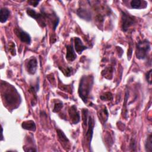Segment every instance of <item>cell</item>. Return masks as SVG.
<instances>
[{"label": "cell", "mask_w": 152, "mask_h": 152, "mask_svg": "<svg viewBox=\"0 0 152 152\" xmlns=\"http://www.w3.org/2000/svg\"><path fill=\"white\" fill-rule=\"evenodd\" d=\"M93 83V77L91 75L83 76L80 80L78 87V94L84 103L87 102Z\"/></svg>", "instance_id": "obj_1"}, {"label": "cell", "mask_w": 152, "mask_h": 152, "mask_svg": "<svg viewBox=\"0 0 152 152\" xmlns=\"http://www.w3.org/2000/svg\"><path fill=\"white\" fill-rule=\"evenodd\" d=\"M150 50V43L147 40H143L138 42L137 45L136 56L139 59H144Z\"/></svg>", "instance_id": "obj_2"}, {"label": "cell", "mask_w": 152, "mask_h": 152, "mask_svg": "<svg viewBox=\"0 0 152 152\" xmlns=\"http://www.w3.org/2000/svg\"><path fill=\"white\" fill-rule=\"evenodd\" d=\"M18 97L19 94L14 87L12 90H11V88H10V90L5 91L4 94V98L5 101L8 104L11 105L14 104L17 102L18 100Z\"/></svg>", "instance_id": "obj_3"}, {"label": "cell", "mask_w": 152, "mask_h": 152, "mask_svg": "<svg viewBox=\"0 0 152 152\" xmlns=\"http://www.w3.org/2000/svg\"><path fill=\"white\" fill-rule=\"evenodd\" d=\"M122 29L124 31H126L128 30V28L134 23L135 18L134 17L122 11Z\"/></svg>", "instance_id": "obj_4"}, {"label": "cell", "mask_w": 152, "mask_h": 152, "mask_svg": "<svg viewBox=\"0 0 152 152\" xmlns=\"http://www.w3.org/2000/svg\"><path fill=\"white\" fill-rule=\"evenodd\" d=\"M87 126V132L86 134V137L87 140L88 141V143L90 144L91 141L92 137H93V129H94V119L91 116V115L88 116Z\"/></svg>", "instance_id": "obj_5"}, {"label": "cell", "mask_w": 152, "mask_h": 152, "mask_svg": "<svg viewBox=\"0 0 152 152\" xmlns=\"http://www.w3.org/2000/svg\"><path fill=\"white\" fill-rule=\"evenodd\" d=\"M69 115L72 122L74 124H77L80 120V115L78 112L75 106H72L69 109Z\"/></svg>", "instance_id": "obj_6"}, {"label": "cell", "mask_w": 152, "mask_h": 152, "mask_svg": "<svg viewBox=\"0 0 152 152\" xmlns=\"http://www.w3.org/2000/svg\"><path fill=\"white\" fill-rule=\"evenodd\" d=\"M37 68V61L36 58L30 59L27 64V69L30 74H34Z\"/></svg>", "instance_id": "obj_7"}, {"label": "cell", "mask_w": 152, "mask_h": 152, "mask_svg": "<svg viewBox=\"0 0 152 152\" xmlns=\"http://www.w3.org/2000/svg\"><path fill=\"white\" fill-rule=\"evenodd\" d=\"M17 34L20 40L23 42L26 43L27 44H30L31 42V37L30 36L26 31H23L20 29L16 31Z\"/></svg>", "instance_id": "obj_8"}, {"label": "cell", "mask_w": 152, "mask_h": 152, "mask_svg": "<svg viewBox=\"0 0 152 152\" xmlns=\"http://www.w3.org/2000/svg\"><path fill=\"white\" fill-rule=\"evenodd\" d=\"M27 13L29 16H30L31 17H32L34 19H35L36 20H37L39 23L42 24L43 26H45V24L43 21V20L42 19V15L36 12L34 10H33L31 8L27 9Z\"/></svg>", "instance_id": "obj_9"}, {"label": "cell", "mask_w": 152, "mask_h": 152, "mask_svg": "<svg viewBox=\"0 0 152 152\" xmlns=\"http://www.w3.org/2000/svg\"><path fill=\"white\" fill-rule=\"evenodd\" d=\"M66 59L69 61H72L75 60L77 58V55L74 52L72 45H66Z\"/></svg>", "instance_id": "obj_10"}, {"label": "cell", "mask_w": 152, "mask_h": 152, "mask_svg": "<svg viewBox=\"0 0 152 152\" xmlns=\"http://www.w3.org/2000/svg\"><path fill=\"white\" fill-rule=\"evenodd\" d=\"M87 48L85 46L79 37L75 38V49L78 54H81Z\"/></svg>", "instance_id": "obj_11"}, {"label": "cell", "mask_w": 152, "mask_h": 152, "mask_svg": "<svg viewBox=\"0 0 152 152\" xmlns=\"http://www.w3.org/2000/svg\"><path fill=\"white\" fill-rule=\"evenodd\" d=\"M21 126L24 129L26 130H28L31 131H34L36 130V124L32 120L24 121L22 123Z\"/></svg>", "instance_id": "obj_12"}, {"label": "cell", "mask_w": 152, "mask_h": 152, "mask_svg": "<svg viewBox=\"0 0 152 152\" xmlns=\"http://www.w3.org/2000/svg\"><path fill=\"white\" fill-rule=\"evenodd\" d=\"M10 11L7 8H2L0 11V21L1 23H4L6 22L10 16Z\"/></svg>", "instance_id": "obj_13"}, {"label": "cell", "mask_w": 152, "mask_h": 152, "mask_svg": "<svg viewBox=\"0 0 152 152\" xmlns=\"http://www.w3.org/2000/svg\"><path fill=\"white\" fill-rule=\"evenodd\" d=\"M77 14L81 18H82L84 20H91L90 13L88 11H87L84 9L78 10L77 11Z\"/></svg>", "instance_id": "obj_14"}, {"label": "cell", "mask_w": 152, "mask_h": 152, "mask_svg": "<svg viewBox=\"0 0 152 152\" xmlns=\"http://www.w3.org/2000/svg\"><path fill=\"white\" fill-rule=\"evenodd\" d=\"M56 132H57L58 139L61 142L66 143V142H69L68 139L67 138L66 136L65 135V134L64 133V132L62 131H61V129H56Z\"/></svg>", "instance_id": "obj_15"}, {"label": "cell", "mask_w": 152, "mask_h": 152, "mask_svg": "<svg viewBox=\"0 0 152 152\" xmlns=\"http://www.w3.org/2000/svg\"><path fill=\"white\" fill-rule=\"evenodd\" d=\"M145 150L149 152L152 151V136L151 134H150L148 137L146 142L145 143Z\"/></svg>", "instance_id": "obj_16"}, {"label": "cell", "mask_w": 152, "mask_h": 152, "mask_svg": "<svg viewBox=\"0 0 152 152\" xmlns=\"http://www.w3.org/2000/svg\"><path fill=\"white\" fill-rule=\"evenodd\" d=\"M141 2L140 0H132L131 2V6L132 8L138 9L141 8Z\"/></svg>", "instance_id": "obj_17"}, {"label": "cell", "mask_w": 152, "mask_h": 152, "mask_svg": "<svg viewBox=\"0 0 152 152\" xmlns=\"http://www.w3.org/2000/svg\"><path fill=\"white\" fill-rule=\"evenodd\" d=\"M100 99L103 100H112L113 97L111 93L107 92V93H105L103 95L101 96Z\"/></svg>", "instance_id": "obj_18"}, {"label": "cell", "mask_w": 152, "mask_h": 152, "mask_svg": "<svg viewBox=\"0 0 152 152\" xmlns=\"http://www.w3.org/2000/svg\"><path fill=\"white\" fill-rule=\"evenodd\" d=\"M62 107H63V104H62V103L61 102H57V103H55L53 111L54 112H59L61 109V108Z\"/></svg>", "instance_id": "obj_19"}, {"label": "cell", "mask_w": 152, "mask_h": 152, "mask_svg": "<svg viewBox=\"0 0 152 152\" xmlns=\"http://www.w3.org/2000/svg\"><path fill=\"white\" fill-rule=\"evenodd\" d=\"M151 69H150L147 73V75H146V78H147V81L148 82V83L150 84H151Z\"/></svg>", "instance_id": "obj_20"}, {"label": "cell", "mask_w": 152, "mask_h": 152, "mask_svg": "<svg viewBox=\"0 0 152 152\" xmlns=\"http://www.w3.org/2000/svg\"><path fill=\"white\" fill-rule=\"evenodd\" d=\"M39 2V1H28V3L30 4V5H33V7H36L38 5Z\"/></svg>", "instance_id": "obj_21"}]
</instances>
